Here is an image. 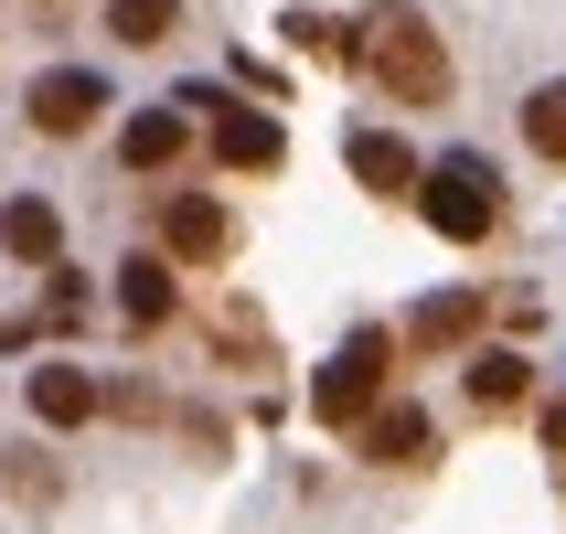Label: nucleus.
<instances>
[{
  "label": "nucleus",
  "mask_w": 566,
  "mask_h": 534,
  "mask_svg": "<svg viewBox=\"0 0 566 534\" xmlns=\"http://www.w3.org/2000/svg\"><path fill=\"white\" fill-rule=\"evenodd\" d=\"M353 64H364L396 107H439L449 96V43L428 32V11H407V0H385L375 22H364V54Z\"/></svg>",
  "instance_id": "nucleus-1"
},
{
  "label": "nucleus",
  "mask_w": 566,
  "mask_h": 534,
  "mask_svg": "<svg viewBox=\"0 0 566 534\" xmlns=\"http://www.w3.org/2000/svg\"><path fill=\"white\" fill-rule=\"evenodd\" d=\"M417 203H428V224H439V235L481 247V235L503 224V171H492L481 150H449V160H428V171H417Z\"/></svg>",
  "instance_id": "nucleus-2"
},
{
  "label": "nucleus",
  "mask_w": 566,
  "mask_h": 534,
  "mask_svg": "<svg viewBox=\"0 0 566 534\" xmlns=\"http://www.w3.org/2000/svg\"><path fill=\"white\" fill-rule=\"evenodd\" d=\"M385 375H396V332H353L343 364H321L311 417H321V428H364V417H375V396H385Z\"/></svg>",
  "instance_id": "nucleus-3"
},
{
  "label": "nucleus",
  "mask_w": 566,
  "mask_h": 534,
  "mask_svg": "<svg viewBox=\"0 0 566 534\" xmlns=\"http://www.w3.org/2000/svg\"><path fill=\"white\" fill-rule=\"evenodd\" d=\"M150 224H160V256L171 268H224L235 256V214H224L214 192H160Z\"/></svg>",
  "instance_id": "nucleus-4"
},
{
  "label": "nucleus",
  "mask_w": 566,
  "mask_h": 534,
  "mask_svg": "<svg viewBox=\"0 0 566 534\" xmlns=\"http://www.w3.org/2000/svg\"><path fill=\"white\" fill-rule=\"evenodd\" d=\"M353 449H364L375 471H417V460H439V428H428V407H407V396H375V417L353 428Z\"/></svg>",
  "instance_id": "nucleus-5"
},
{
  "label": "nucleus",
  "mask_w": 566,
  "mask_h": 534,
  "mask_svg": "<svg viewBox=\"0 0 566 534\" xmlns=\"http://www.w3.org/2000/svg\"><path fill=\"white\" fill-rule=\"evenodd\" d=\"M96 107H107V86H96L86 64H54V75H32V96H22V118L43 128V139H86Z\"/></svg>",
  "instance_id": "nucleus-6"
},
{
  "label": "nucleus",
  "mask_w": 566,
  "mask_h": 534,
  "mask_svg": "<svg viewBox=\"0 0 566 534\" xmlns=\"http://www.w3.org/2000/svg\"><path fill=\"white\" fill-rule=\"evenodd\" d=\"M481 321H492V289H439L407 311V353H471Z\"/></svg>",
  "instance_id": "nucleus-7"
},
{
  "label": "nucleus",
  "mask_w": 566,
  "mask_h": 534,
  "mask_svg": "<svg viewBox=\"0 0 566 534\" xmlns=\"http://www.w3.org/2000/svg\"><path fill=\"white\" fill-rule=\"evenodd\" d=\"M118 311L139 321V332H160V321L182 311V268H171V256H150V247H139V256H128V268H118Z\"/></svg>",
  "instance_id": "nucleus-8"
},
{
  "label": "nucleus",
  "mask_w": 566,
  "mask_h": 534,
  "mask_svg": "<svg viewBox=\"0 0 566 534\" xmlns=\"http://www.w3.org/2000/svg\"><path fill=\"white\" fill-rule=\"evenodd\" d=\"M0 247L22 256V268H54L64 256V214L43 203V192H11V203H0Z\"/></svg>",
  "instance_id": "nucleus-9"
},
{
  "label": "nucleus",
  "mask_w": 566,
  "mask_h": 534,
  "mask_svg": "<svg viewBox=\"0 0 566 534\" xmlns=\"http://www.w3.org/2000/svg\"><path fill=\"white\" fill-rule=\"evenodd\" d=\"M353 182H364V192H417V171H428V160H417L407 150V139H396V128H353Z\"/></svg>",
  "instance_id": "nucleus-10"
},
{
  "label": "nucleus",
  "mask_w": 566,
  "mask_h": 534,
  "mask_svg": "<svg viewBox=\"0 0 566 534\" xmlns=\"http://www.w3.org/2000/svg\"><path fill=\"white\" fill-rule=\"evenodd\" d=\"M214 160H224V171H279L289 139H279V118H256V107H224V118H214Z\"/></svg>",
  "instance_id": "nucleus-11"
},
{
  "label": "nucleus",
  "mask_w": 566,
  "mask_h": 534,
  "mask_svg": "<svg viewBox=\"0 0 566 534\" xmlns=\"http://www.w3.org/2000/svg\"><path fill=\"white\" fill-rule=\"evenodd\" d=\"M32 417H43V428H86L96 417V375L86 364H32Z\"/></svg>",
  "instance_id": "nucleus-12"
},
{
  "label": "nucleus",
  "mask_w": 566,
  "mask_h": 534,
  "mask_svg": "<svg viewBox=\"0 0 566 534\" xmlns=\"http://www.w3.org/2000/svg\"><path fill=\"white\" fill-rule=\"evenodd\" d=\"M524 396H535V364L524 353H471V407L481 417H513Z\"/></svg>",
  "instance_id": "nucleus-13"
},
{
  "label": "nucleus",
  "mask_w": 566,
  "mask_h": 534,
  "mask_svg": "<svg viewBox=\"0 0 566 534\" xmlns=\"http://www.w3.org/2000/svg\"><path fill=\"white\" fill-rule=\"evenodd\" d=\"M182 150H192V128L171 118V107H139V118H128V139H118V160H128V171H171Z\"/></svg>",
  "instance_id": "nucleus-14"
},
{
  "label": "nucleus",
  "mask_w": 566,
  "mask_h": 534,
  "mask_svg": "<svg viewBox=\"0 0 566 534\" xmlns=\"http://www.w3.org/2000/svg\"><path fill=\"white\" fill-rule=\"evenodd\" d=\"M289 54H300V64H353V54H364V32H353V22H332V11H289Z\"/></svg>",
  "instance_id": "nucleus-15"
},
{
  "label": "nucleus",
  "mask_w": 566,
  "mask_h": 534,
  "mask_svg": "<svg viewBox=\"0 0 566 534\" xmlns=\"http://www.w3.org/2000/svg\"><path fill=\"white\" fill-rule=\"evenodd\" d=\"M171 32H182V0H107V43H128V54H150Z\"/></svg>",
  "instance_id": "nucleus-16"
},
{
  "label": "nucleus",
  "mask_w": 566,
  "mask_h": 534,
  "mask_svg": "<svg viewBox=\"0 0 566 534\" xmlns=\"http://www.w3.org/2000/svg\"><path fill=\"white\" fill-rule=\"evenodd\" d=\"M524 139H535L545 160H566V75H556V86H535V96H524Z\"/></svg>",
  "instance_id": "nucleus-17"
},
{
  "label": "nucleus",
  "mask_w": 566,
  "mask_h": 534,
  "mask_svg": "<svg viewBox=\"0 0 566 534\" xmlns=\"http://www.w3.org/2000/svg\"><path fill=\"white\" fill-rule=\"evenodd\" d=\"M0 481H11L22 503H54V460H43L32 439H11V449H0Z\"/></svg>",
  "instance_id": "nucleus-18"
},
{
  "label": "nucleus",
  "mask_w": 566,
  "mask_h": 534,
  "mask_svg": "<svg viewBox=\"0 0 566 534\" xmlns=\"http://www.w3.org/2000/svg\"><path fill=\"white\" fill-rule=\"evenodd\" d=\"M96 417H128V428H150V417H160V385H96Z\"/></svg>",
  "instance_id": "nucleus-19"
},
{
  "label": "nucleus",
  "mask_w": 566,
  "mask_h": 534,
  "mask_svg": "<svg viewBox=\"0 0 566 534\" xmlns=\"http://www.w3.org/2000/svg\"><path fill=\"white\" fill-rule=\"evenodd\" d=\"M545 449H566V396H556V407H545Z\"/></svg>",
  "instance_id": "nucleus-20"
}]
</instances>
